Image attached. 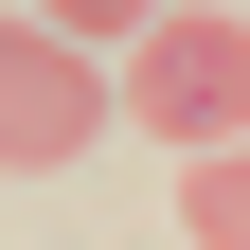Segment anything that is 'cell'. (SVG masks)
I'll return each instance as SVG.
<instances>
[{"mask_svg":"<svg viewBox=\"0 0 250 250\" xmlns=\"http://www.w3.org/2000/svg\"><path fill=\"white\" fill-rule=\"evenodd\" d=\"M125 107L161 125V143H250V18H161L143 36V72H125Z\"/></svg>","mask_w":250,"mask_h":250,"instance_id":"1","label":"cell"},{"mask_svg":"<svg viewBox=\"0 0 250 250\" xmlns=\"http://www.w3.org/2000/svg\"><path fill=\"white\" fill-rule=\"evenodd\" d=\"M89 125H107V72H89L54 18H0V161L54 179V161H89Z\"/></svg>","mask_w":250,"mask_h":250,"instance_id":"2","label":"cell"},{"mask_svg":"<svg viewBox=\"0 0 250 250\" xmlns=\"http://www.w3.org/2000/svg\"><path fill=\"white\" fill-rule=\"evenodd\" d=\"M179 232L197 250H250V143H214V161L179 179Z\"/></svg>","mask_w":250,"mask_h":250,"instance_id":"3","label":"cell"}]
</instances>
